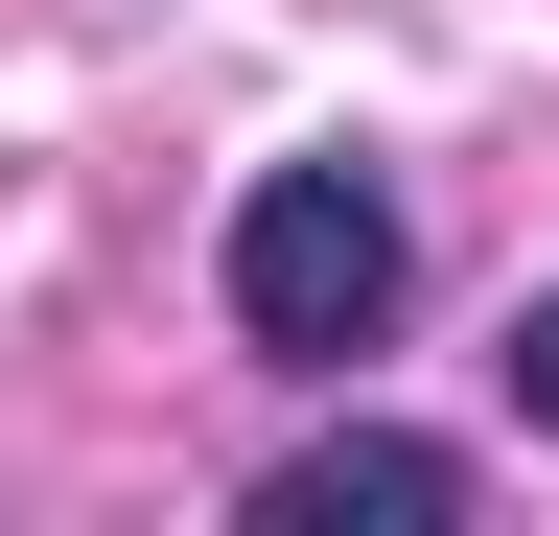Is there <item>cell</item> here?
<instances>
[{"label":"cell","instance_id":"6da1fadb","mask_svg":"<svg viewBox=\"0 0 559 536\" xmlns=\"http://www.w3.org/2000/svg\"><path fill=\"white\" fill-rule=\"evenodd\" d=\"M396 281H419V257H396V187L373 164H257L234 187V326L280 373H349L396 326Z\"/></svg>","mask_w":559,"mask_h":536},{"label":"cell","instance_id":"7a4b0ae2","mask_svg":"<svg viewBox=\"0 0 559 536\" xmlns=\"http://www.w3.org/2000/svg\"><path fill=\"white\" fill-rule=\"evenodd\" d=\"M257 513H280V536H349V513H373V536H443V513H466V443H396V420H349V443H304V466H280Z\"/></svg>","mask_w":559,"mask_h":536},{"label":"cell","instance_id":"3957f363","mask_svg":"<svg viewBox=\"0 0 559 536\" xmlns=\"http://www.w3.org/2000/svg\"><path fill=\"white\" fill-rule=\"evenodd\" d=\"M513 420H559V303H513Z\"/></svg>","mask_w":559,"mask_h":536}]
</instances>
